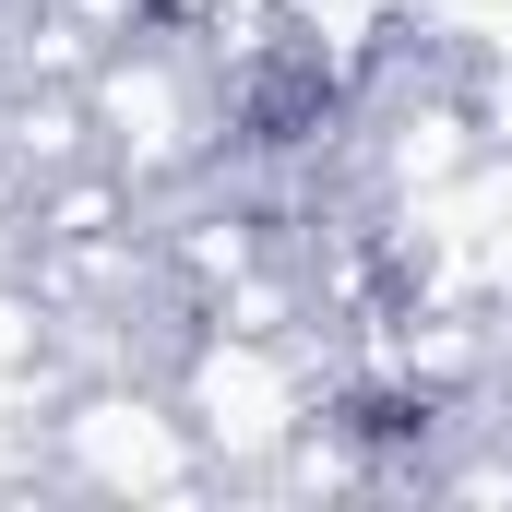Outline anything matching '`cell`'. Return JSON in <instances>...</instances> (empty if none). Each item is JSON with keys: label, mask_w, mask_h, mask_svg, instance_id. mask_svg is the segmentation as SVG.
<instances>
[{"label": "cell", "mask_w": 512, "mask_h": 512, "mask_svg": "<svg viewBox=\"0 0 512 512\" xmlns=\"http://www.w3.org/2000/svg\"><path fill=\"white\" fill-rule=\"evenodd\" d=\"M167 393H179V417L203 429V453H215L227 477H274V453L322 417V358H310V334H227V322H191Z\"/></svg>", "instance_id": "cell-2"}, {"label": "cell", "mask_w": 512, "mask_h": 512, "mask_svg": "<svg viewBox=\"0 0 512 512\" xmlns=\"http://www.w3.org/2000/svg\"><path fill=\"white\" fill-rule=\"evenodd\" d=\"M286 36L334 72V84H370L393 48H405V0H274Z\"/></svg>", "instance_id": "cell-3"}, {"label": "cell", "mask_w": 512, "mask_h": 512, "mask_svg": "<svg viewBox=\"0 0 512 512\" xmlns=\"http://www.w3.org/2000/svg\"><path fill=\"white\" fill-rule=\"evenodd\" d=\"M465 108H477V131H489V155H512V48L501 60H465Z\"/></svg>", "instance_id": "cell-4"}, {"label": "cell", "mask_w": 512, "mask_h": 512, "mask_svg": "<svg viewBox=\"0 0 512 512\" xmlns=\"http://www.w3.org/2000/svg\"><path fill=\"white\" fill-rule=\"evenodd\" d=\"M84 108H96V155L120 167L143 203H155V191H191V179L227 155V72H215L191 36H167V24L96 48Z\"/></svg>", "instance_id": "cell-1"}]
</instances>
